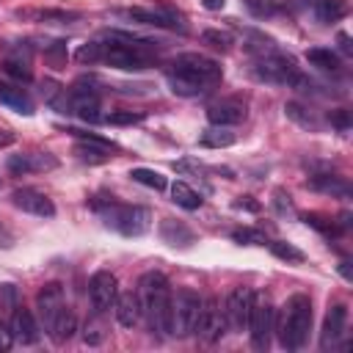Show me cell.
Returning a JSON list of instances; mask_svg holds the SVG:
<instances>
[{
  "instance_id": "7c38bea8",
  "label": "cell",
  "mask_w": 353,
  "mask_h": 353,
  "mask_svg": "<svg viewBox=\"0 0 353 353\" xmlns=\"http://www.w3.org/2000/svg\"><path fill=\"white\" fill-rule=\"evenodd\" d=\"M88 298L97 314H105L108 309H113L116 298H119V281L110 270H97L88 279Z\"/></svg>"
},
{
  "instance_id": "603a6c76",
  "label": "cell",
  "mask_w": 353,
  "mask_h": 353,
  "mask_svg": "<svg viewBox=\"0 0 353 353\" xmlns=\"http://www.w3.org/2000/svg\"><path fill=\"white\" fill-rule=\"evenodd\" d=\"M284 113H287V119H290V121H295V124H298V127H303V130L317 132V130L323 127L320 116H317L312 108L301 105V102H287V105H284Z\"/></svg>"
},
{
  "instance_id": "9a60e30c",
  "label": "cell",
  "mask_w": 353,
  "mask_h": 353,
  "mask_svg": "<svg viewBox=\"0 0 353 353\" xmlns=\"http://www.w3.org/2000/svg\"><path fill=\"white\" fill-rule=\"evenodd\" d=\"M248 309H251V290L234 287V290L226 295V303H223L226 328H232V331H245V325H248Z\"/></svg>"
},
{
  "instance_id": "7bdbcfd3",
  "label": "cell",
  "mask_w": 353,
  "mask_h": 353,
  "mask_svg": "<svg viewBox=\"0 0 353 353\" xmlns=\"http://www.w3.org/2000/svg\"><path fill=\"white\" fill-rule=\"evenodd\" d=\"M105 334H108V331H102V325H99V323H85L83 339H85V345H99V342L105 339Z\"/></svg>"
},
{
  "instance_id": "681fc988",
  "label": "cell",
  "mask_w": 353,
  "mask_h": 353,
  "mask_svg": "<svg viewBox=\"0 0 353 353\" xmlns=\"http://www.w3.org/2000/svg\"><path fill=\"white\" fill-rule=\"evenodd\" d=\"M14 245V234H11V229L0 221V248H11Z\"/></svg>"
},
{
  "instance_id": "836d02e7",
  "label": "cell",
  "mask_w": 353,
  "mask_h": 353,
  "mask_svg": "<svg viewBox=\"0 0 353 353\" xmlns=\"http://www.w3.org/2000/svg\"><path fill=\"white\" fill-rule=\"evenodd\" d=\"M25 157H28V168L30 171H52V168H58V157L50 154V152H30Z\"/></svg>"
},
{
  "instance_id": "b9f144b4",
  "label": "cell",
  "mask_w": 353,
  "mask_h": 353,
  "mask_svg": "<svg viewBox=\"0 0 353 353\" xmlns=\"http://www.w3.org/2000/svg\"><path fill=\"white\" fill-rule=\"evenodd\" d=\"M6 168H8L11 174H17V176L30 174V168H28V157H25V154H11V157L6 160Z\"/></svg>"
},
{
  "instance_id": "d6986e66",
  "label": "cell",
  "mask_w": 353,
  "mask_h": 353,
  "mask_svg": "<svg viewBox=\"0 0 353 353\" xmlns=\"http://www.w3.org/2000/svg\"><path fill=\"white\" fill-rule=\"evenodd\" d=\"M11 334H14V339L17 342H22V345H36L39 342V325H36V320H33V314L28 312V309H14V317H11Z\"/></svg>"
},
{
  "instance_id": "ee69618b",
  "label": "cell",
  "mask_w": 353,
  "mask_h": 353,
  "mask_svg": "<svg viewBox=\"0 0 353 353\" xmlns=\"http://www.w3.org/2000/svg\"><path fill=\"white\" fill-rule=\"evenodd\" d=\"M243 3H245V8H248L254 17H265V14L273 11V6H270L268 0H243Z\"/></svg>"
},
{
  "instance_id": "f5cc1de1",
  "label": "cell",
  "mask_w": 353,
  "mask_h": 353,
  "mask_svg": "<svg viewBox=\"0 0 353 353\" xmlns=\"http://www.w3.org/2000/svg\"><path fill=\"white\" fill-rule=\"evenodd\" d=\"M339 50H342L345 55H350V50H353V47H350V39H347V33H339Z\"/></svg>"
},
{
  "instance_id": "bcb514c9",
  "label": "cell",
  "mask_w": 353,
  "mask_h": 353,
  "mask_svg": "<svg viewBox=\"0 0 353 353\" xmlns=\"http://www.w3.org/2000/svg\"><path fill=\"white\" fill-rule=\"evenodd\" d=\"M328 121H331L336 130H347V127H350V113H347V110H334V113L328 116Z\"/></svg>"
},
{
  "instance_id": "30bf717a",
  "label": "cell",
  "mask_w": 353,
  "mask_h": 353,
  "mask_svg": "<svg viewBox=\"0 0 353 353\" xmlns=\"http://www.w3.org/2000/svg\"><path fill=\"white\" fill-rule=\"evenodd\" d=\"M196 334L204 339V342H218L223 334H226V317H223V309L218 303V298L207 295L201 298V309H199V320H196Z\"/></svg>"
},
{
  "instance_id": "ab89813d",
  "label": "cell",
  "mask_w": 353,
  "mask_h": 353,
  "mask_svg": "<svg viewBox=\"0 0 353 353\" xmlns=\"http://www.w3.org/2000/svg\"><path fill=\"white\" fill-rule=\"evenodd\" d=\"M108 121H110V124H138V121H143V113L116 110V113H110V116H108Z\"/></svg>"
},
{
  "instance_id": "d590c367",
  "label": "cell",
  "mask_w": 353,
  "mask_h": 353,
  "mask_svg": "<svg viewBox=\"0 0 353 353\" xmlns=\"http://www.w3.org/2000/svg\"><path fill=\"white\" fill-rule=\"evenodd\" d=\"M303 221H306L309 226H314L317 232H323V234H336V232H339V226H336L334 221H328L325 215H317V212H309V215H303Z\"/></svg>"
},
{
  "instance_id": "816d5d0a",
  "label": "cell",
  "mask_w": 353,
  "mask_h": 353,
  "mask_svg": "<svg viewBox=\"0 0 353 353\" xmlns=\"http://www.w3.org/2000/svg\"><path fill=\"white\" fill-rule=\"evenodd\" d=\"M201 6H204L207 11H221V8L226 6V0H201Z\"/></svg>"
},
{
  "instance_id": "52a82bcc",
  "label": "cell",
  "mask_w": 353,
  "mask_h": 353,
  "mask_svg": "<svg viewBox=\"0 0 353 353\" xmlns=\"http://www.w3.org/2000/svg\"><path fill=\"white\" fill-rule=\"evenodd\" d=\"M273 303L265 292H251V309H248V334L254 350H268L270 347V334H273Z\"/></svg>"
},
{
  "instance_id": "7402d4cb",
  "label": "cell",
  "mask_w": 353,
  "mask_h": 353,
  "mask_svg": "<svg viewBox=\"0 0 353 353\" xmlns=\"http://www.w3.org/2000/svg\"><path fill=\"white\" fill-rule=\"evenodd\" d=\"M306 188L320 190V193H331V196H339V199H347V196H350V185H347L342 176H331V174L309 176V179H306Z\"/></svg>"
},
{
  "instance_id": "7dc6e473",
  "label": "cell",
  "mask_w": 353,
  "mask_h": 353,
  "mask_svg": "<svg viewBox=\"0 0 353 353\" xmlns=\"http://www.w3.org/2000/svg\"><path fill=\"white\" fill-rule=\"evenodd\" d=\"M273 204H276V210L284 215V212H292V201H290V196L284 193V190H276L273 193Z\"/></svg>"
},
{
  "instance_id": "277c9868",
  "label": "cell",
  "mask_w": 353,
  "mask_h": 353,
  "mask_svg": "<svg viewBox=\"0 0 353 353\" xmlns=\"http://www.w3.org/2000/svg\"><path fill=\"white\" fill-rule=\"evenodd\" d=\"M273 331H279V342L287 350H298L306 345L312 331V301L309 295H292L284 303V312L279 320H273Z\"/></svg>"
},
{
  "instance_id": "d6a6232c",
  "label": "cell",
  "mask_w": 353,
  "mask_h": 353,
  "mask_svg": "<svg viewBox=\"0 0 353 353\" xmlns=\"http://www.w3.org/2000/svg\"><path fill=\"white\" fill-rule=\"evenodd\" d=\"M201 41H204V44H210V47H215V50H221V52L232 50V44H234L232 33L218 30V28H207V30H201Z\"/></svg>"
},
{
  "instance_id": "e0dca14e",
  "label": "cell",
  "mask_w": 353,
  "mask_h": 353,
  "mask_svg": "<svg viewBox=\"0 0 353 353\" xmlns=\"http://www.w3.org/2000/svg\"><path fill=\"white\" fill-rule=\"evenodd\" d=\"M160 240L171 248H190L196 243V232L182 223V221H174V218H163L160 221Z\"/></svg>"
},
{
  "instance_id": "e575fe53",
  "label": "cell",
  "mask_w": 353,
  "mask_h": 353,
  "mask_svg": "<svg viewBox=\"0 0 353 353\" xmlns=\"http://www.w3.org/2000/svg\"><path fill=\"white\" fill-rule=\"evenodd\" d=\"M232 240L240 243V245H265V243H268V237H265L259 229H251V226L234 229V232H232Z\"/></svg>"
},
{
  "instance_id": "ba28073f",
  "label": "cell",
  "mask_w": 353,
  "mask_h": 353,
  "mask_svg": "<svg viewBox=\"0 0 353 353\" xmlns=\"http://www.w3.org/2000/svg\"><path fill=\"white\" fill-rule=\"evenodd\" d=\"M199 309H201V298L199 292L182 287L174 292L171 298V334L174 336H188L196 331V320H199Z\"/></svg>"
},
{
  "instance_id": "3957f363",
  "label": "cell",
  "mask_w": 353,
  "mask_h": 353,
  "mask_svg": "<svg viewBox=\"0 0 353 353\" xmlns=\"http://www.w3.org/2000/svg\"><path fill=\"white\" fill-rule=\"evenodd\" d=\"M108 39L110 41H99V61L108 63V66L135 72V69H146L157 55L154 44L146 41V39L119 33V30H110Z\"/></svg>"
},
{
  "instance_id": "74e56055",
  "label": "cell",
  "mask_w": 353,
  "mask_h": 353,
  "mask_svg": "<svg viewBox=\"0 0 353 353\" xmlns=\"http://www.w3.org/2000/svg\"><path fill=\"white\" fill-rule=\"evenodd\" d=\"M19 295H17V287L14 284H0V312H14L19 303Z\"/></svg>"
},
{
  "instance_id": "5b68a950",
  "label": "cell",
  "mask_w": 353,
  "mask_h": 353,
  "mask_svg": "<svg viewBox=\"0 0 353 353\" xmlns=\"http://www.w3.org/2000/svg\"><path fill=\"white\" fill-rule=\"evenodd\" d=\"M91 207L102 215L105 226L116 229L119 234L124 237H141L149 232L152 226V212L146 207H138V204H119L113 196L110 199H94Z\"/></svg>"
},
{
  "instance_id": "83f0119b",
  "label": "cell",
  "mask_w": 353,
  "mask_h": 353,
  "mask_svg": "<svg viewBox=\"0 0 353 353\" xmlns=\"http://www.w3.org/2000/svg\"><path fill=\"white\" fill-rule=\"evenodd\" d=\"M171 199L179 204V207H185V210H199L201 207V196L188 185V182H182V179H176L174 185H171Z\"/></svg>"
},
{
  "instance_id": "f907efd6",
  "label": "cell",
  "mask_w": 353,
  "mask_h": 353,
  "mask_svg": "<svg viewBox=\"0 0 353 353\" xmlns=\"http://www.w3.org/2000/svg\"><path fill=\"white\" fill-rule=\"evenodd\" d=\"M339 276H342L345 281H353V270H350V262H347V259L339 262Z\"/></svg>"
},
{
  "instance_id": "60d3db41",
  "label": "cell",
  "mask_w": 353,
  "mask_h": 353,
  "mask_svg": "<svg viewBox=\"0 0 353 353\" xmlns=\"http://www.w3.org/2000/svg\"><path fill=\"white\" fill-rule=\"evenodd\" d=\"M69 135H74L77 141H85V143H97V146H108V149H116V143H113V141H108V138H99V135H94V132L69 130Z\"/></svg>"
},
{
  "instance_id": "6da1fadb",
  "label": "cell",
  "mask_w": 353,
  "mask_h": 353,
  "mask_svg": "<svg viewBox=\"0 0 353 353\" xmlns=\"http://www.w3.org/2000/svg\"><path fill=\"white\" fill-rule=\"evenodd\" d=\"M223 69L218 61L199 55V52H185L171 61V69L165 72L168 88L176 97H199L210 91L215 83H221Z\"/></svg>"
},
{
  "instance_id": "44dd1931",
  "label": "cell",
  "mask_w": 353,
  "mask_h": 353,
  "mask_svg": "<svg viewBox=\"0 0 353 353\" xmlns=\"http://www.w3.org/2000/svg\"><path fill=\"white\" fill-rule=\"evenodd\" d=\"M113 309H116V320H119L124 328H135V325H138V320H141V301H138L135 292L119 295L116 303H113Z\"/></svg>"
},
{
  "instance_id": "ac0fdd59",
  "label": "cell",
  "mask_w": 353,
  "mask_h": 353,
  "mask_svg": "<svg viewBox=\"0 0 353 353\" xmlns=\"http://www.w3.org/2000/svg\"><path fill=\"white\" fill-rule=\"evenodd\" d=\"M207 119H210V124H218V127H234L245 119V105L232 102V99L229 102H215V105L207 108Z\"/></svg>"
},
{
  "instance_id": "cb8c5ba5",
  "label": "cell",
  "mask_w": 353,
  "mask_h": 353,
  "mask_svg": "<svg viewBox=\"0 0 353 353\" xmlns=\"http://www.w3.org/2000/svg\"><path fill=\"white\" fill-rule=\"evenodd\" d=\"M41 97H44V102H47L50 108H55L58 113H69V91H66L61 83L44 80V83H41Z\"/></svg>"
},
{
  "instance_id": "8d00e7d4",
  "label": "cell",
  "mask_w": 353,
  "mask_h": 353,
  "mask_svg": "<svg viewBox=\"0 0 353 353\" xmlns=\"http://www.w3.org/2000/svg\"><path fill=\"white\" fill-rule=\"evenodd\" d=\"M74 58H77L80 63H99V41H85V44H80L77 52H74Z\"/></svg>"
},
{
  "instance_id": "db71d44e",
  "label": "cell",
  "mask_w": 353,
  "mask_h": 353,
  "mask_svg": "<svg viewBox=\"0 0 353 353\" xmlns=\"http://www.w3.org/2000/svg\"><path fill=\"white\" fill-rule=\"evenodd\" d=\"M11 141H14V135H11V132H3V130H0V146H8Z\"/></svg>"
},
{
  "instance_id": "ffe728a7",
  "label": "cell",
  "mask_w": 353,
  "mask_h": 353,
  "mask_svg": "<svg viewBox=\"0 0 353 353\" xmlns=\"http://www.w3.org/2000/svg\"><path fill=\"white\" fill-rule=\"evenodd\" d=\"M0 102L22 116H33V99L28 97L25 88H19L14 83H0Z\"/></svg>"
},
{
  "instance_id": "f35d334b",
  "label": "cell",
  "mask_w": 353,
  "mask_h": 353,
  "mask_svg": "<svg viewBox=\"0 0 353 353\" xmlns=\"http://www.w3.org/2000/svg\"><path fill=\"white\" fill-rule=\"evenodd\" d=\"M3 69L11 74V77H17V80H22V83H28L33 74H30V69L25 66V63H19V61H6L3 63Z\"/></svg>"
},
{
  "instance_id": "c3c4849f",
  "label": "cell",
  "mask_w": 353,
  "mask_h": 353,
  "mask_svg": "<svg viewBox=\"0 0 353 353\" xmlns=\"http://www.w3.org/2000/svg\"><path fill=\"white\" fill-rule=\"evenodd\" d=\"M14 345V334H11V325H6L0 320V350H8Z\"/></svg>"
},
{
  "instance_id": "4dcf8cb0",
  "label": "cell",
  "mask_w": 353,
  "mask_h": 353,
  "mask_svg": "<svg viewBox=\"0 0 353 353\" xmlns=\"http://www.w3.org/2000/svg\"><path fill=\"white\" fill-rule=\"evenodd\" d=\"M268 248H270V254H273V256H279V259H284V262H290V265H301V262H306V254H303L301 248H295L292 243L270 240V243H268Z\"/></svg>"
},
{
  "instance_id": "8992f818",
  "label": "cell",
  "mask_w": 353,
  "mask_h": 353,
  "mask_svg": "<svg viewBox=\"0 0 353 353\" xmlns=\"http://www.w3.org/2000/svg\"><path fill=\"white\" fill-rule=\"evenodd\" d=\"M251 74L262 83H273V85H290L295 88L298 80L303 77L295 58L281 52V50H273L268 55H256L254 58V66H251Z\"/></svg>"
},
{
  "instance_id": "f546056e",
  "label": "cell",
  "mask_w": 353,
  "mask_h": 353,
  "mask_svg": "<svg viewBox=\"0 0 353 353\" xmlns=\"http://www.w3.org/2000/svg\"><path fill=\"white\" fill-rule=\"evenodd\" d=\"M74 331H77V320H74V314H72V309L66 306V309H63V314L58 317V323H55V328L50 331V336H52V342H58V345H63L66 339H72V336H74Z\"/></svg>"
},
{
  "instance_id": "5bb4252c",
  "label": "cell",
  "mask_w": 353,
  "mask_h": 353,
  "mask_svg": "<svg viewBox=\"0 0 353 353\" xmlns=\"http://www.w3.org/2000/svg\"><path fill=\"white\" fill-rule=\"evenodd\" d=\"M11 204H14L17 210H22V212L36 215V218H52V215H55L52 199L44 196L41 190H36V188H17V190L11 193Z\"/></svg>"
},
{
  "instance_id": "484cf974",
  "label": "cell",
  "mask_w": 353,
  "mask_h": 353,
  "mask_svg": "<svg viewBox=\"0 0 353 353\" xmlns=\"http://www.w3.org/2000/svg\"><path fill=\"white\" fill-rule=\"evenodd\" d=\"M312 8L320 22H336L347 14V0H312Z\"/></svg>"
},
{
  "instance_id": "f1b7e54d",
  "label": "cell",
  "mask_w": 353,
  "mask_h": 353,
  "mask_svg": "<svg viewBox=\"0 0 353 353\" xmlns=\"http://www.w3.org/2000/svg\"><path fill=\"white\" fill-rule=\"evenodd\" d=\"M306 61H309L312 66L323 69V72H336V69H339L336 52H334V50H325V47H312V50L306 52Z\"/></svg>"
},
{
  "instance_id": "4fadbf2b",
  "label": "cell",
  "mask_w": 353,
  "mask_h": 353,
  "mask_svg": "<svg viewBox=\"0 0 353 353\" xmlns=\"http://www.w3.org/2000/svg\"><path fill=\"white\" fill-rule=\"evenodd\" d=\"M102 102H99V94L94 91V88H83V83L77 85H72L69 88V113H74V116H80L83 121H99L102 119Z\"/></svg>"
},
{
  "instance_id": "f6af8a7d",
  "label": "cell",
  "mask_w": 353,
  "mask_h": 353,
  "mask_svg": "<svg viewBox=\"0 0 353 353\" xmlns=\"http://www.w3.org/2000/svg\"><path fill=\"white\" fill-rule=\"evenodd\" d=\"M234 210L259 212V210H262V204H259V201H254V196H237V199H234Z\"/></svg>"
},
{
  "instance_id": "2e32d148",
  "label": "cell",
  "mask_w": 353,
  "mask_h": 353,
  "mask_svg": "<svg viewBox=\"0 0 353 353\" xmlns=\"http://www.w3.org/2000/svg\"><path fill=\"white\" fill-rule=\"evenodd\" d=\"M345 328H347V306L345 303L328 306L325 320H323V331H320V347L323 350L336 347V342L345 336Z\"/></svg>"
},
{
  "instance_id": "9c48e42d",
  "label": "cell",
  "mask_w": 353,
  "mask_h": 353,
  "mask_svg": "<svg viewBox=\"0 0 353 353\" xmlns=\"http://www.w3.org/2000/svg\"><path fill=\"white\" fill-rule=\"evenodd\" d=\"M36 309H39V317H41V325L44 331L50 334L58 323V317L63 314L66 309V295H63V287L58 281H47L39 292H36Z\"/></svg>"
},
{
  "instance_id": "8fae6325",
  "label": "cell",
  "mask_w": 353,
  "mask_h": 353,
  "mask_svg": "<svg viewBox=\"0 0 353 353\" xmlns=\"http://www.w3.org/2000/svg\"><path fill=\"white\" fill-rule=\"evenodd\" d=\"M127 19L141 22V25H152V28H168V30H185L188 22L185 17L171 8V6H157V8H127L124 11Z\"/></svg>"
},
{
  "instance_id": "d4e9b609",
  "label": "cell",
  "mask_w": 353,
  "mask_h": 353,
  "mask_svg": "<svg viewBox=\"0 0 353 353\" xmlns=\"http://www.w3.org/2000/svg\"><path fill=\"white\" fill-rule=\"evenodd\" d=\"M234 141H237V135H234L229 127H218V124L207 127V130L199 135V143H201V146H210V149H223V146H232Z\"/></svg>"
},
{
  "instance_id": "1f68e13d",
  "label": "cell",
  "mask_w": 353,
  "mask_h": 353,
  "mask_svg": "<svg viewBox=\"0 0 353 353\" xmlns=\"http://www.w3.org/2000/svg\"><path fill=\"white\" fill-rule=\"evenodd\" d=\"M130 176H132V182H138L143 188H152V190H163L165 188V176L160 171H154V168H132Z\"/></svg>"
},
{
  "instance_id": "4316f807",
  "label": "cell",
  "mask_w": 353,
  "mask_h": 353,
  "mask_svg": "<svg viewBox=\"0 0 353 353\" xmlns=\"http://www.w3.org/2000/svg\"><path fill=\"white\" fill-rule=\"evenodd\" d=\"M113 149H108V146H97V143H85V141H80L77 146H74V154H77V160H83V163H88V165H99V163H108L113 154H110Z\"/></svg>"
},
{
  "instance_id": "7a4b0ae2",
  "label": "cell",
  "mask_w": 353,
  "mask_h": 353,
  "mask_svg": "<svg viewBox=\"0 0 353 353\" xmlns=\"http://www.w3.org/2000/svg\"><path fill=\"white\" fill-rule=\"evenodd\" d=\"M135 295L141 301V317H146L149 331L157 336H168L171 334V298H174L168 279L157 270H149L141 276Z\"/></svg>"
}]
</instances>
